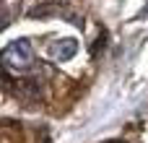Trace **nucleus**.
Listing matches in <instances>:
<instances>
[{"label":"nucleus","mask_w":148,"mask_h":143,"mask_svg":"<svg viewBox=\"0 0 148 143\" xmlns=\"http://www.w3.org/2000/svg\"><path fill=\"white\" fill-rule=\"evenodd\" d=\"M52 16H60V18H68V21H73V23H83L81 21V16L78 13H70L62 3H42V5H36V8H31L29 10V18H52Z\"/></svg>","instance_id":"2"},{"label":"nucleus","mask_w":148,"mask_h":143,"mask_svg":"<svg viewBox=\"0 0 148 143\" xmlns=\"http://www.w3.org/2000/svg\"><path fill=\"white\" fill-rule=\"evenodd\" d=\"M0 60H3V65H5L10 73H26V70H31V65H34L31 42H29V39H16V42H10V44L0 52Z\"/></svg>","instance_id":"1"},{"label":"nucleus","mask_w":148,"mask_h":143,"mask_svg":"<svg viewBox=\"0 0 148 143\" xmlns=\"http://www.w3.org/2000/svg\"><path fill=\"white\" fill-rule=\"evenodd\" d=\"M104 42H107V31H101V34H99V39L94 42V50H91V55H94V57L104 50Z\"/></svg>","instance_id":"4"},{"label":"nucleus","mask_w":148,"mask_h":143,"mask_svg":"<svg viewBox=\"0 0 148 143\" xmlns=\"http://www.w3.org/2000/svg\"><path fill=\"white\" fill-rule=\"evenodd\" d=\"M47 52H49V57L65 63V60L75 57V52H78V42H75L73 36H68V39H57V42H52V47H49Z\"/></svg>","instance_id":"3"}]
</instances>
